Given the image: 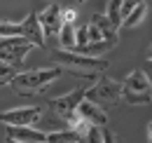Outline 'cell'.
I'll list each match as a JSON object with an SVG mask.
<instances>
[{
    "instance_id": "obj_1",
    "label": "cell",
    "mask_w": 152,
    "mask_h": 143,
    "mask_svg": "<svg viewBox=\"0 0 152 143\" xmlns=\"http://www.w3.org/2000/svg\"><path fill=\"white\" fill-rule=\"evenodd\" d=\"M52 59L56 61L58 66H66L73 73L89 77V75H98V73L108 71V59L103 56H87V54H77V52H68V49H56L52 52Z\"/></svg>"
},
{
    "instance_id": "obj_2",
    "label": "cell",
    "mask_w": 152,
    "mask_h": 143,
    "mask_svg": "<svg viewBox=\"0 0 152 143\" xmlns=\"http://www.w3.org/2000/svg\"><path fill=\"white\" fill-rule=\"evenodd\" d=\"M58 75H61V66H49V68H38V71H23V73H17L10 85L19 94L45 91V87L52 85Z\"/></svg>"
},
{
    "instance_id": "obj_3",
    "label": "cell",
    "mask_w": 152,
    "mask_h": 143,
    "mask_svg": "<svg viewBox=\"0 0 152 143\" xmlns=\"http://www.w3.org/2000/svg\"><path fill=\"white\" fill-rule=\"evenodd\" d=\"M119 94H122V82L110 80V77H101L94 87H89L84 91V99L101 108H108V106L119 103Z\"/></svg>"
},
{
    "instance_id": "obj_4",
    "label": "cell",
    "mask_w": 152,
    "mask_h": 143,
    "mask_svg": "<svg viewBox=\"0 0 152 143\" xmlns=\"http://www.w3.org/2000/svg\"><path fill=\"white\" fill-rule=\"evenodd\" d=\"M31 49H33V45L26 38H5L0 42V61L21 68V63L26 61V56H28Z\"/></svg>"
},
{
    "instance_id": "obj_5",
    "label": "cell",
    "mask_w": 152,
    "mask_h": 143,
    "mask_svg": "<svg viewBox=\"0 0 152 143\" xmlns=\"http://www.w3.org/2000/svg\"><path fill=\"white\" fill-rule=\"evenodd\" d=\"M42 117V110L38 106H23V108H12L0 113V125L5 127H33Z\"/></svg>"
},
{
    "instance_id": "obj_6",
    "label": "cell",
    "mask_w": 152,
    "mask_h": 143,
    "mask_svg": "<svg viewBox=\"0 0 152 143\" xmlns=\"http://www.w3.org/2000/svg\"><path fill=\"white\" fill-rule=\"evenodd\" d=\"M38 21H40V28H42V35H45V42L47 40H54L63 26V19H61V7L56 2L54 5H47L42 12L38 14Z\"/></svg>"
},
{
    "instance_id": "obj_7",
    "label": "cell",
    "mask_w": 152,
    "mask_h": 143,
    "mask_svg": "<svg viewBox=\"0 0 152 143\" xmlns=\"http://www.w3.org/2000/svg\"><path fill=\"white\" fill-rule=\"evenodd\" d=\"M84 91H87V87H77V89L63 94V96H56V99H52V101H49V108L56 113L61 120H66L70 113H75V110H77L80 101L84 99Z\"/></svg>"
},
{
    "instance_id": "obj_8",
    "label": "cell",
    "mask_w": 152,
    "mask_h": 143,
    "mask_svg": "<svg viewBox=\"0 0 152 143\" xmlns=\"http://www.w3.org/2000/svg\"><path fill=\"white\" fill-rule=\"evenodd\" d=\"M77 113H80L89 125H94V127H108V115H105V110H103L101 106H96V103H91V101H87V99L80 101Z\"/></svg>"
},
{
    "instance_id": "obj_9",
    "label": "cell",
    "mask_w": 152,
    "mask_h": 143,
    "mask_svg": "<svg viewBox=\"0 0 152 143\" xmlns=\"http://www.w3.org/2000/svg\"><path fill=\"white\" fill-rule=\"evenodd\" d=\"M23 26V38L33 45V47H45V35H42V28H40V21H38V12H31L28 17L21 21Z\"/></svg>"
},
{
    "instance_id": "obj_10",
    "label": "cell",
    "mask_w": 152,
    "mask_h": 143,
    "mask_svg": "<svg viewBox=\"0 0 152 143\" xmlns=\"http://www.w3.org/2000/svg\"><path fill=\"white\" fill-rule=\"evenodd\" d=\"M7 136L17 139L21 143H45L47 141V134L33 129V127H7Z\"/></svg>"
},
{
    "instance_id": "obj_11",
    "label": "cell",
    "mask_w": 152,
    "mask_h": 143,
    "mask_svg": "<svg viewBox=\"0 0 152 143\" xmlns=\"http://www.w3.org/2000/svg\"><path fill=\"white\" fill-rule=\"evenodd\" d=\"M122 89H126V91H150V77L143 71H133L122 82Z\"/></svg>"
},
{
    "instance_id": "obj_12",
    "label": "cell",
    "mask_w": 152,
    "mask_h": 143,
    "mask_svg": "<svg viewBox=\"0 0 152 143\" xmlns=\"http://www.w3.org/2000/svg\"><path fill=\"white\" fill-rule=\"evenodd\" d=\"M91 24H94L98 31H101L103 40H110V42H117V40H119L117 28H115L110 21H108V17H105V14H94V17H91Z\"/></svg>"
},
{
    "instance_id": "obj_13",
    "label": "cell",
    "mask_w": 152,
    "mask_h": 143,
    "mask_svg": "<svg viewBox=\"0 0 152 143\" xmlns=\"http://www.w3.org/2000/svg\"><path fill=\"white\" fill-rule=\"evenodd\" d=\"M145 14H148V2H145V0H140V2L133 7L131 12H129L126 17L122 19V26H126V28H133V26H138V24L145 19Z\"/></svg>"
},
{
    "instance_id": "obj_14",
    "label": "cell",
    "mask_w": 152,
    "mask_h": 143,
    "mask_svg": "<svg viewBox=\"0 0 152 143\" xmlns=\"http://www.w3.org/2000/svg\"><path fill=\"white\" fill-rule=\"evenodd\" d=\"M56 38H58L61 49H68V52L75 49V26H73V24H66V21H63V26H61V31H58Z\"/></svg>"
},
{
    "instance_id": "obj_15",
    "label": "cell",
    "mask_w": 152,
    "mask_h": 143,
    "mask_svg": "<svg viewBox=\"0 0 152 143\" xmlns=\"http://www.w3.org/2000/svg\"><path fill=\"white\" fill-rule=\"evenodd\" d=\"M66 125H68L70 131H75V134H80V136H87V131L91 129V125H89L77 110H75V113H70V115L66 117Z\"/></svg>"
},
{
    "instance_id": "obj_16",
    "label": "cell",
    "mask_w": 152,
    "mask_h": 143,
    "mask_svg": "<svg viewBox=\"0 0 152 143\" xmlns=\"http://www.w3.org/2000/svg\"><path fill=\"white\" fill-rule=\"evenodd\" d=\"M119 101H124L129 106H145V103H150V91H126V89H122Z\"/></svg>"
},
{
    "instance_id": "obj_17",
    "label": "cell",
    "mask_w": 152,
    "mask_h": 143,
    "mask_svg": "<svg viewBox=\"0 0 152 143\" xmlns=\"http://www.w3.org/2000/svg\"><path fill=\"white\" fill-rule=\"evenodd\" d=\"M0 38L5 40V38H23V26L19 24H14V21H0Z\"/></svg>"
},
{
    "instance_id": "obj_18",
    "label": "cell",
    "mask_w": 152,
    "mask_h": 143,
    "mask_svg": "<svg viewBox=\"0 0 152 143\" xmlns=\"http://www.w3.org/2000/svg\"><path fill=\"white\" fill-rule=\"evenodd\" d=\"M17 73H19V66H10V63H2V61H0V87L10 85Z\"/></svg>"
},
{
    "instance_id": "obj_19",
    "label": "cell",
    "mask_w": 152,
    "mask_h": 143,
    "mask_svg": "<svg viewBox=\"0 0 152 143\" xmlns=\"http://www.w3.org/2000/svg\"><path fill=\"white\" fill-rule=\"evenodd\" d=\"M61 19H63L66 24H75L77 12H75V10H70V7H68V10H61Z\"/></svg>"
},
{
    "instance_id": "obj_20",
    "label": "cell",
    "mask_w": 152,
    "mask_h": 143,
    "mask_svg": "<svg viewBox=\"0 0 152 143\" xmlns=\"http://www.w3.org/2000/svg\"><path fill=\"white\" fill-rule=\"evenodd\" d=\"M5 143H21V141H17V139H10V136H7V139H5Z\"/></svg>"
},
{
    "instance_id": "obj_21",
    "label": "cell",
    "mask_w": 152,
    "mask_h": 143,
    "mask_svg": "<svg viewBox=\"0 0 152 143\" xmlns=\"http://www.w3.org/2000/svg\"><path fill=\"white\" fill-rule=\"evenodd\" d=\"M77 2H84V0H77Z\"/></svg>"
}]
</instances>
